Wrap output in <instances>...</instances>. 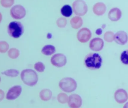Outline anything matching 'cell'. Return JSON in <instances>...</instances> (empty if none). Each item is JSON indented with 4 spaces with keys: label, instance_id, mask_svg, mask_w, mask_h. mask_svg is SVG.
Masks as SVG:
<instances>
[{
    "label": "cell",
    "instance_id": "obj_9",
    "mask_svg": "<svg viewBox=\"0 0 128 108\" xmlns=\"http://www.w3.org/2000/svg\"><path fill=\"white\" fill-rule=\"evenodd\" d=\"M104 45V41L102 38H95L90 40L89 46L93 51L98 52L102 49Z\"/></svg>",
    "mask_w": 128,
    "mask_h": 108
},
{
    "label": "cell",
    "instance_id": "obj_16",
    "mask_svg": "<svg viewBox=\"0 0 128 108\" xmlns=\"http://www.w3.org/2000/svg\"><path fill=\"white\" fill-rule=\"evenodd\" d=\"M70 23L72 28L75 29H78L82 25L83 20L80 16H74L71 20Z\"/></svg>",
    "mask_w": 128,
    "mask_h": 108
},
{
    "label": "cell",
    "instance_id": "obj_13",
    "mask_svg": "<svg viewBox=\"0 0 128 108\" xmlns=\"http://www.w3.org/2000/svg\"><path fill=\"white\" fill-rule=\"evenodd\" d=\"M128 35L126 32L123 31L118 32L114 35V40L118 44L124 45L128 41Z\"/></svg>",
    "mask_w": 128,
    "mask_h": 108
},
{
    "label": "cell",
    "instance_id": "obj_1",
    "mask_svg": "<svg viewBox=\"0 0 128 108\" xmlns=\"http://www.w3.org/2000/svg\"><path fill=\"white\" fill-rule=\"evenodd\" d=\"M102 59L98 53H90L86 56L84 60L85 66L91 70L99 69L102 66Z\"/></svg>",
    "mask_w": 128,
    "mask_h": 108
},
{
    "label": "cell",
    "instance_id": "obj_12",
    "mask_svg": "<svg viewBox=\"0 0 128 108\" xmlns=\"http://www.w3.org/2000/svg\"><path fill=\"white\" fill-rule=\"evenodd\" d=\"M22 92V87L20 86H16L11 88L6 94V99L14 100L19 96Z\"/></svg>",
    "mask_w": 128,
    "mask_h": 108
},
{
    "label": "cell",
    "instance_id": "obj_15",
    "mask_svg": "<svg viewBox=\"0 0 128 108\" xmlns=\"http://www.w3.org/2000/svg\"><path fill=\"white\" fill-rule=\"evenodd\" d=\"M106 10V5L102 2L96 3L93 7L94 13L96 16H102L105 13Z\"/></svg>",
    "mask_w": 128,
    "mask_h": 108
},
{
    "label": "cell",
    "instance_id": "obj_11",
    "mask_svg": "<svg viewBox=\"0 0 128 108\" xmlns=\"http://www.w3.org/2000/svg\"><path fill=\"white\" fill-rule=\"evenodd\" d=\"M68 104L69 106L71 108H77L80 107L82 104L81 98L78 94H72L69 98Z\"/></svg>",
    "mask_w": 128,
    "mask_h": 108
},
{
    "label": "cell",
    "instance_id": "obj_20",
    "mask_svg": "<svg viewBox=\"0 0 128 108\" xmlns=\"http://www.w3.org/2000/svg\"><path fill=\"white\" fill-rule=\"evenodd\" d=\"M114 34L112 32H106L104 34V40L108 42H111L114 40Z\"/></svg>",
    "mask_w": 128,
    "mask_h": 108
},
{
    "label": "cell",
    "instance_id": "obj_6",
    "mask_svg": "<svg viewBox=\"0 0 128 108\" xmlns=\"http://www.w3.org/2000/svg\"><path fill=\"white\" fill-rule=\"evenodd\" d=\"M10 14L13 18L18 20L21 19L26 16V10L22 5H15L11 8Z\"/></svg>",
    "mask_w": 128,
    "mask_h": 108
},
{
    "label": "cell",
    "instance_id": "obj_25",
    "mask_svg": "<svg viewBox=\"0 0 128 108\" xmlns=\"http://www.w3.org/2000/svg\"><path fill=\"white\" fill-rule=\"evenodd\" d=\"M57 24L60 28H64L66 24V20L64 18H59L57 21Z\"/></svg>",
    "mask_w": 128,
    "mask_h": 108
},
{
    "label": "cell",
    "instance_id": "obj_5",
    "mask_svg": "<svg viewBox=\"0 0 128 108\" xmlns=\"http://www.w3.org/2000/svg\"><path fill=\"white\" fill-rule=\"evenodd\" d=\"M72 8L75 14L83 16L86 14L88 10L87 5L83 0H76L72 4Z\"/></svg>",
    "mask_w": 128,
    "mask_h": 108
},
{
    "label": "cell",
    "instance_id": "obj_14",
    "mask_svg": "<svg viewBox=\"0 0 128 108\" xmlns=\"http://www.w3.org/2000/svg\"><path fill=\"white\" fill-rule=\"evenodd\" d=\"M122 16V12L119 8H114L108 12V18L112 22L118 21Z\"/></svg>",
    "mask_w": 128,
    "mask_h": 108
},
{
    "label": "cell",
    "instance_id": "obj_17",
    "mask_svg": "<svg viewBox=\"0 0 128 108\" xmlns=\"http://www.w3.org/2000/svg\"><path fill=\"white\" fill-rule=\"evenodd\" d=\"M56 49L54 46L51 45H46L42 48V52L44 55L50 56L55 52Z\"/></svg>",
    "mask_w": 128,
    "mask_h": 108
},
{
    "label": "cell",
    "instance_id": "obj_24",
    "mask_svg": "<svg viewBox=\"0 0 128 108\" xmlns=\"http://www.w3.org/2000/svg\"><path fill=\"white\" fill-rule=\"evenodd\" d=\"M34 68L38 72H42L44 70L45 67L42 62H38L34 64Z\"/></svg>",
    "mask_w": 128,
    "mask_h": 108
},
{
    "label": "cell",
    "instance_id": "obj_18",
    "mask_svg": "<svg viewBox=\"0 0 128 108\" xmlns=\"http://www.w3.org/2000/svg\"><path fill=\"white\" fill-rule=\"evenodd\" d=\"M62 15L66 17H69L72 13V7L68 4L64 5L61 9Z\"/></svg>",
    "mask_w": 128,
    "mask_h": 108
},
{
    "label": "cell",
    "instance_id": "obj_19",
    "mask_svg": "<svg viewBox=\"0 0 128 108\" xmlns=\"http://www.w3.org/2000/svg\"><path fill=\"white\" fill-rule=\"evenodd\" d=\"M40 97L42 100H49L52 96V92L49 90H44L40 93Z\"/></svg>",
    "mask_w": 128,
    "mask_h": 108
},
{
    "label": "cell",
    "instance_id": "obj_4",
    "mask_svg": "<svg viewBox=\"0 0 128 108\" xmlns=\"http://www.w3.org/2000/svg\"><path fill=\"white\" fill-rule=\"evenodd\" d=\"M59 86L61 90L66 92L74 91L77 87V83L72 78H64L61 80L59 83Z\"/></svg>",
    "mask_w": 128,
    "mask_h": 108
},
{
    "label": "cell",
    "instance_id": "obj_2",
    "mask_svg": "<svg viewBox=\"0 0 128 108\" xmlns=\"http://www.w3.org/2000/svg\"><path fill=\"white\" fill-rule=\"evenodd\" d=\"M22 80L24 84L29 86H34L37 83L38 76L36 73L31 69H26L22 72Z\"/></svg>",
    "mask_w": 128,
    "mask_h": 108
},
{
    "label": "cell",
    "instance_id": "obj_21",
    "mask_svg": "<svg viewBox=\"0 0 128 108\" xmlns=\"http://www.w3.org/2000/svg\"><path fill=\"white\" fill-rule=\"evenodd\" d=\"M121 62L126 65H128V50L123 52L120 55Z\"/></svg>",
    "mask_w": 128,
    "mask_h": 108
},
{
    "label": "cell",
    "instance_id": "obj_10",
    "mask_svg": "<svg viewBox=\"0 0 128 108\" xmlns=\"http://www.w3.org/2000/svg\"><path fill=\"white\" fill-rule=\"evenodd\" d=\"M114 97L117 102L119 104H123L128 100V94L124 89H118L114 93Z\"/></svg>",
    "mask_w": 128,
    "mask_h": 108
},
{
    "label": "cell",
    "instance_id": "obj_8",
    "mask_svg": "<svg viewBox=\"0 0 128 108\" xmlns=\"http://www.w3.org/2000/svg\"><path fill=\"white\" fill-rule=\"evenodd\" d=\"M53 65L58 67H61L66 65V56L62 54H57L54 55L51 59Z\"/></svg>",
    "mask_w": 128,
    "mask_h": 108
},
{
    "label": "cell",
    "instance_id": "obj_7",
    "mask_svg": "<svg viewBox=\"0 0 128 108\" xmlns=\"http://www.w3.org/2000/svg\"><path fill=\"white\" fill-rule=\"evenodd\" d=\"M92 34L89 28H83L79 30L77 34V38L80 42H87L91 38Z\"/></svg>",
    "mask_w": 128,
    "mask_h": 108
},
{
    "label": "cell",
    "instance_id": "obj_26",
    "mask_svg": "<svg viewBox=\"0 0 128 108\" xmlns=\"http://www.w3.org/2000/svg\"><path fill=\"white\" fill-rule=\"evenodd\" d=\"M123 108H128V102L124 105V106H123Z\"/></svg>",
    "mask_w": 128,
    "mask_h": 108
},
{
    "label": "cell",
    "instance_id": "obj_3",
    "mask_svg": "<svg viewBox=\"0 0 128 108\" xmlns=\"http://www.w3.org/2000/svg\"><path fill=\"white\" fill-rule=\"evenodd\" d=\"M8 32L11 36L14 38H18L24 33L23 25L19 22H12L8 26Z\"/></svg>",
    "mask_w": 128,
    "mask_h": 108
},
{
    "label": "cell",
    "instance_id": "obj_22",
    "mask_svg": "<svg viewBox=\"0 0 128 108\" xmlns=\"http://www.w3.org/2000/svg\"><path fill=\"white\" fill-rule=\"evenodd\" d=\"M14 2V0H1L0 3L4 7L10 8L12 6Z\"/></svg>",
    "mask_w": 128,
    "mask_h": 108
},
{
    "label": "cell",
    "instance_id": "obj_23",
    "mask_svg": "<svg viewBox=\"0 0 128 108\" xmlns=\"http://www.w3.org/2000/svg\"><path fill=\"white\" fill-rule=\"evenodd\" d=\"M4 73L6 76L15 77V76H17L18 75L19 72L16 70H10L5 71Z\"/></svg>",
    "mask_w": 128,
    "mask_h": 108
}]
</instances>
